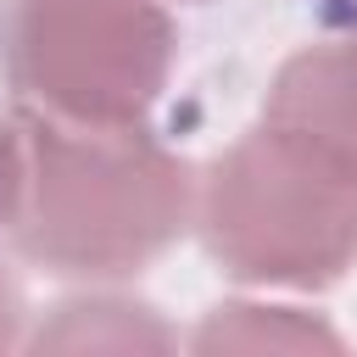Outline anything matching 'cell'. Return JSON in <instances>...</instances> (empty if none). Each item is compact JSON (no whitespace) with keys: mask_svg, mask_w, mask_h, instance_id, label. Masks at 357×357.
Here are the masks:
<instances>
[{"mask_svg":"<svg viewBox=\"0 0 357 357\" xmlns=\"http://www.w3.org/2000/svg\"><path fill=\"white\" fill-rule=\"evenodd\" d=\"M195 167L134 128L22 117V195L11 245L56 273L117 279L195 223Z\"/></svg>","mask_w":357,"mask_h":357,"instance_id":"cell-1","label":"cell"},{"mask_svg":"<svg viewBox=\"0 0 357 357\" xmlns=\"http://www.w3.org/2000/svg\"><path fill=\"white\" fill-rule=\"evenodd\" d=\"M195 229L240 284L324 290L357 262V167L262 117L201 173Z\"/></svg>","mask_w":357,"mask_h":357,"instance_id":"cell-2","label":"cell"},{"mask_svg":"<svg viewBox=\"0 0 357 357\" xmlns=\"http://www.w3.org/2000/svg\"><path fill=\"white\" fill-rule=\"evenodd\" d=\"M178 28L162 0H0V73L28 112L134 128L167 89Z\"/></svg>","mask_w":357,"mask_h":357,"instance_id":"cell-3","label":"cell"},{"mask_svg":"<svg viewBox=\"0 0 357 357\" xmlns=\"http://www.w3.org/2000/svg\"><path fill=\"white\" fill-rule=\"evenodd\" d=\"M262 117L357 167V33L296 50L273 73Z\"/></svg>","mask_w":357,"mask_h":357,"instance_id":"cell-4","label":"cell"},{"mask_svg":"<svg viewBox=\"0 0 357 357\" xmlns=\"http://www.w3.org/2000/svg\"><path fill=\"white\" fill-rule=\"evenodd\" d=\"M22 346L28 351H173L178 335L145 301H128V296H73V301L50 307V318Z\"/></svg>","mask_w":357,"mask_h":357,"instance_id":"cell-5","label":"cell"},{"mask_svg":"<svg viewBox=\"0 0 357 357\" xmlns=\"http://www.w3.org/2000/svg\"><path fill=\"white\" fill-rule=\"evenodd\" d=\"M190 346L206 357H218V351H340V335L301 307L223 301L195 324Z\"/></svg>","mask_w":357,"mask_h":357,"instance_id":"cell-6","label":"cell"},{"mask_svg":"<svg viewBox=\"0 0 357 357\" xmlns=\"http://www.w3.org/2000/svg\"><path fill=\"white\" fill-rule=\"evenodd\" d=\"M17 195H22V117H6L0 106V234L17 218Z\"/></svg>","mask_w":357,"mask_h":357,"instance_id":"cell-7","label":"cell"},{"mask_svg":"<svg viewBox=\"0 0 357 357\" xmlns=\"http://www.w3.org/2000/svg\"><path fill=\"white\" fill-rule=\"evenodd\" d=\"M22 318H28V307H22V284L0 268V351H11V346L28 340V335H22Z\"/></svg>","mask_w":357,"mask_h":357,"instance_id":"cell-8","label":"cell"}]
</instances>
